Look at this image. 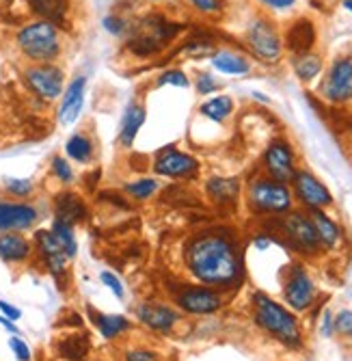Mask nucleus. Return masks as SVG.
<instances>
[{
    "label": "nucleus",
    "instance_id": "obj_1",
    "mask_svg": "<svg viewBox=\"0 0 352 361\" xmlns=\"http://www.w3.org/2000/svg\"><path fill=\"white\" fill-rule=\"evenodd\" d=\"M184 264L201 286L232 288L242 273L234 236L225 229H206L184 245Z\"/></svg>",
    "mask_w": 352,
    "mask_h": 361
},
{
    "label": "nucleus",
    "instance_id": "obj_2",
    "mask_svg": "<svg viewBox=\"0 0 352 361\" xmlns=\"http://www.w3.org/2000/svg\"><path fill=\"white\" fill-rule=\"evenodd\" d=\"M15 48L28 63H56L65 52V32L48 20H30L15 32Z\"/></svg>",
    "mask_w": 352,
    "mask_h": 361
},
{
    "label": "nucleus",
    "instance_id": "obj_3",
    "mask_svg": "<svg viewBox=\"0 0 352 361\" xmlns=\"http://www.w3.org/2000/svg\"><path fill=\"white\" fill-rule=\"evenodd\" d=\"M251 301H253L255 322H258L266 334H270L275 340H279L281 344L290 348L301 346L303 342L301 326H298L296 316L290 310H285L281 303H277L264 292H255Z\"/></svg>",
    "mask_w": 352,
    "mask_h": 361
},
{
    "label": "nucleus",
    "instance_id": "obj_4",
    "mask_svg": "<svg viewBox=\"0 0 352 361\" xmlns=\"http://www.w3.org/2000/svg\"><path fill=\"white\" fill-rule=\"evenodd\" d=\"M244 200L253 214L281 216L294 206V195L290 184L277 182L268 176H255L244 188Z\"/></svg>",
    "mask_w": 352,
    "mask_h": 361
},
{
    "label": "nucleus",
    "instance_id": "obj_5",
    "mask_svg": "<svg viewBox=\"0 0 352 361\" xmlns=\"http://www.w3.org/2000/svg\"><path fill=\"white\" fill-rule=\"evenodd\" d=\"M182 26L169 22L163 16H145L132 24L130 35H127V48L137 56H153L163 52L177 35Z\"/></svg>",
    "mask_w": 352,
    "mask_h": 361
},
{
    "label": "nucleus",
    "instance_id": "obj_6",
    "mask_svg": "<svg viewBox=\"0 0 352 361\" xmlns=\"http://www.w3.org/2000/svg\"><path fill=\"white\" fill-rule=\"evenodd\" d=\"M246 50L264 65H275L283 56V37L275 22L266 16L253 18L244 30Z\"/></svg>",
    "mask_w": 352,
    "mask_h": 361
},
{
    "label": "nucleus",
    "instance_id": "obj_7",
    "mask_svg": "<svg viewBox=\"0 0 352 361\" xmlns=\"http://www.w3.org/2000/svg\"><path fill=\"white\" fill-rule=\"evenodd\" d=\"M28 91L44 102L61 100L65 91V70L58 63H28L22 72Z\"/></svg>",
    "mask_w": 352,
    "mask_h": 361
},
{
    "label": "nucleus",
    "instance_id": "obj_8",
    "mask_svg": "<svg viewBox=\"0 0 352 361\" xmlns=\"http://www.w3.org/2000/svg\"><path fill=\"white\" fill-rule=\"evenodd\" d=\"M318 93L325 102L335 106L352 102V54H339L331 61Z\"/></svg>",
    "mask_w": 352,
    "mask_h": 361
},
{
    "label": "nucleus",
    "instance_id": "obj_9",
    "mask_svg": "<svg viewBox=\"0 0 352 361\" xmlns=\"http://www.w3.org/2000/svg\"><path fill=\"white\" fill-rule=\"evenodd\" d=\"M290 188H292L294 200L305 210H327L335 202L333 192L327 188V184L305 167L296 169V173L290 182Z\"/></svg>",
    "mask_w": 352,
    "mask_h": 361
},
{
    "label": "nucleus",
    "instance_id": "obj_10",
    "mask_svg": "<svg viewBox=\"0 0 352 361\" xmlns=\"http://www.w3.org/2000/svg\"><path fill=\"white\" fill-rule=\"evenodd\" d=\"M279 227H281L283 236L292 243V247L296 251L307 253V255H315L320 249H322L320 238H318V232H315V227H313L307 212L290 210V212L281 214Z\"/></svg>",
    "mask_w": 352,
    "mask_h": 361
},
{
    "label": "nucleus",
    "instance_id": "obj_11",
    "mask_svg": "<svg viewBox=\"0 0 352 361\" xmlns=\"http://www.w3.org/2000/svg\"><path fill=\"white\" fill-rule=\"evenodd\" d=\"M153 173L160 178H171V180H190L199 171V160L190 156L188 152L177 149L175 145L163 147L153 156Z\"/></svg>",
    "mask_w": 352,
    "mask_h": 361
},
{
    "label": "nucleus",
    "instance_id": "obj_12",
    "mask_svg": "<svg viewBox=\"0 0 352 361\" xmlns=\"http://www.w3.org/2000/svg\"><path fill=\"white\" fill-rule=\"evenodd\" d=\"M262 169L264 176L277 180V182H285L290 184L298 165H296V154L292 149V145L287 143L285 139H275L262 158Z\"/></svg>",
    "mask_w": 352,
    "mask_h": 361
},
{
    "label": "nucleus",
    "instance_id": "obj_13",
    "mask_svg": "<svg viewBox=\"0 0 352 361\" xmlns=\"http://www.w3.org/2000/svg\"><path fill=\"white\" fill-rule=\"evenodd\" d=\"M39 221V210L28 202H13L11 197H0V234L26 232Z\"/></svg>",
    "mask_w": 352,
    "mask_h": 361
},
{
    "label": "nucleus",
    "instance_id": "obj_14",
    "mask_svg": "<svg viewBox=\"0 0 352 361\" xmlns=\"http://www.w3.org/2000/svg\"><path fill=\"white\" fill-rule=\"evenodd\" d=\"M175 303L195 316H206V314H214L222 307V297L208 286H186L177 292Z\"/></svg>",
    "mask_w": 352,
    "mask_h": 361
},
{
    "label": "nucleus",
    "instance_id": "obj_15",
    "mask_svg": "<svg viewBox=\"0 0 352 361\" xmlns=\"http://www.w3.org/2000/svg\"><path fill=\"white\" fill-rule=\"evenodd\" d=\"M283 299L294 312H305L315 301V286L303 267H292L283 286Z\"/></svg>",
    "mask_w": 352,
    "mask_h": 361
},
{
    "label": "nucleus",
    "instance_id": "obj_16",
    "mask_svg": "<svg viewBox=\"0 0 352 361\" xmlns=\"http://www.w3.org/2000/svg\"><path fill=\"white\" fill-rule=\"evenodd\" d=\"M84 91H87V76L78 74L68 85L61 95V104L56 111V119L61 126H72L78 121L82 106H84Z\"/></svg>",
    "mask_w": 352,
    "mask_h": 361
},
{
    "label": "nucleus",
    "instance_id": "obj_17",
    "mask_svg": "<svg viewBox=\"0 0 352 361\" xmlns=\"http://www.w3.org/2000/svg\"><path fill=\"white\" fill-rule=\"evenodd\" d=\"M281 37H283V48L294 56V54H305L313 50L318 42V30H315L313 20L301 16L290 22V26L285 28Z\"/></svg>",
    "mask_w": 352,
    "mask_h": 361
},
{
    "label": "nucleus",
    "instance_id": "obj_18",
    "mask_svg": "<svg viewBox=\"0 0 352 361\" xmlns=\"http://www.w3.org/2000/svg\"><path fill=\"white\" fill-rule=\"evenodd\" d=\"M147 121V109L143 104V100L139 97H132L127 102L123 117H121V126H119V135H117V143L121 145V149H132L134 141L141 133V128Z\"/></svg>",
    "mask_w": 352,
    "mask_h": 361
},
{
    "label": "nucleus",
    "instance_id": "obj_19",
    "mask_svg": "<svg viewBox=\"0 0 352 361\" xmlns=\"http://www.w3.org/2000/svg\"><path fill=\"white\" fill-rule=\"evenodd\" d=\"M137 318L151 331L158 334H169L173 326L180 322V314L165 303H141L137 307Z\"/></svg>",
    "mask_w": 352,
    "mask_h": 361
},
{
    "label": "nucleus",
    "instance_id": "obj_20",
    "mask_svg": "<svg viewBox=\"0 0 352 361\" xmlns=\"http://www.w3.org/2000/svg\"><path fill=\"white\" fill-rule=\"evenodd\" d=\"M35 247L42 255V259L46 262L48 271L54 275V277H61L65 273V267H68V255L65 251L61 249V245L56 243L54 234L50 229H39L35 234Z\"/></svg>",
    "mask_w": 352,
    "mask_h": 361
},
{
    "label": "nucleus",
    "instance_id": "obj_21",
    "mask_svg": "<svg viewBox=\"0 0 352 361\" xmlns=\"http://www.w3.org/2000/svg\"><path fill=\"white\" fill-rule=\"evenodd\" d=\"M37 20H48L61 28H68L72 16V0H24Z\"/></svg>",
    "mask_w": 352,
    "mask_h": 361
},
{
    "label": "nucleus",
    "instance_id": "obj_22",
    "mask_svg": "<svg viewBox=\"0 0 352 361\" xmlns=\"http://www.w3.org/2000/svg\"><path fill=\"white\" fill-rule=\"evenodd\" d=\"M210 63L218 74H225V76H246L253 70L249 56L230 48H216L210 56Z\"/></svg>",
    "mask_w": 352,
    "mask_h": 361
},
{
    "label": "nucleus",
    "instance_id": "obj_23",
    "mask_svg": "<svg viewBox=\"0 0 352 361\" xmlns=\"http://www.w3.org/2000/svg\"><path fill=\"white\" fill-rule=\"evenodd\" d=\"M84 216H87V206L78 192L63 190L54 197V219L70 225H78L84 221Z\"/></svg>",
    "mask_w": 352,
    "mask_h": 361
},
{
    "label": "nucleus",
    "instance_id": "obj_24",
    "mask_svg": "<svg viewBox=\"0 0 352 361\" xmlns=\"http://www.w3.org/2000/svg\"><path fill=\"white\" fill-rule=\"evenodd\" d=\"M33 255V243L20 232H5L0 234V259L7 264H20Z\"/></svg>",
    "mask_w": 352,
    "mask_h": 361
},
{
    "label": "nucleus",
    "instance_id": "obj_25",
    "mask_svg": "<svg viewBox=\"0 0 352 361\" xmlns=\"http://www.w3.org/2000/svg\"><path fill=\"white\" fill-rule=\"evenodd\" d=\"M315 232H318V238H320V245L327 247V249H335L339 243H341V229L339 225L325 212V210H307Z\"/></svg>",
    "mask_w": 352,
    "mask_h": 361
},
{
    "label": "nucleus",
    "instance_id": "obj_26",
    "mask_svg": "<svg viewBox=\"0 0 352 361\" xmlns=\"http://www.w3.org/2000/svg\"><path fill=\"white\" fill-rule=\"evenodd\" d=\"M65 156L74 162H78V165H89V162H93L95 158V141L89 133H84V130H78V133H74L68 143H65Z\"/></svg>",
    "mask_w": 352,
    "mask_h": 361
},
{
    "label": "nucleus",
    "instance_id": "obj_27",
    "mask_svg": "<svg viewBox=\"0 0 352 361\" xmlns=\"http://www.w3.org/2000/svg\"><path fill=\"white\" fill-rule=\"evenodd\" d=\"M206 192L214 204L225 206V204H234L238 200L240 184L236 178H210L206 182Z\"/></svg>",
    "mask_w": 352,
    "mask_h": 361
},
{
    "label": "nucleus",
    "instance_id": "obj_28",
    "mask_svg": "<svg viewBox=\"0 0 352 361\" xmlns=\"http://www.w3.org/2000/svg\"><path fill=\"white\" fill-rule=\"evenodd\" d=\"M292 70L301 82H313L325 70V59L318 52H305V54H294L292 56Z\"/></svg>",
    "mask_w": 352,
    "mask_h": 361
},
{
    "label": "nucleus",
    "instance_id": "obj_29",
    "mask_svg": "<svg viewBox=\"0 0 352 361\" xmlns=\"http://www.w3.org/2000/svg\"><path fill=\"white\" fill-rule=\"evenodd\" d=\"M234 109L236 104L232 100V95H214L199 106V115L214 123H225L234 115Z\"/></svg>",
    "mask_w": 352,
    "mask_h": 361
},
{
    "label": "nucleus",
    "instance_id": "obj_30",
    "mask_svg": "<svg viewBox=\"0 0 352 361\" xmlns=\"http://www.w3.org/2000/svg\"><path fill=\"white\" fill-rule=\"evenodd\" d=\"M91 318H93V324L98 326V331L102 334V338H106V340H115L123 331L130 329V320L119 314L115 316V314H102V312L91 310Z\"/></svg>",
    "mask_w": 352,
    "mask_h": 361
},
{
    "label": "nucleus",
    "instance_id": "obj_31",
    "mask_svg": "<svg viewBox=\"0 0 352 361\" xmlns=\"http://www.w3.org/2000/svg\"><path fill=\"white\" fill-rule=\"evenodd\" d=\"M50 232L54 234L56 243L61 245V249L65 251L68 259H74L76 257V251H78V243H76V234H74V225L70 223H63L58 219L52 221V227Z\"/></svg>",
    "mask_w": 352,
    "mask_h": 361
},
{
    "label": "nucleus",
    "instance_id": "obj_32",
    "mask_svg": "<svg viewBox=\"0 0 352 361\" xmlns=\"http://www.w3.org/2000/svg\"><path fill=\"white\" fill-rule=\"evenodd\" d=\"M58 353L61 357H65L70 361H84L87 353H89V338L87 336H68L58 342Z\"/></svg>",
    "mask_w": 352,
    "mask_h": 361
},
{
    "label": "nucleus",
    "instance_id": "obj_33",
    "mask_svg": "<svg viewBox=\"0 0 352 361\" xmlns=\"http://www.w3.org/2000/svg\"><path fill=\"white\" fill-rule=\"evenodd\" d=\"M123 190L134 202H147V200H151V197L160 190V182L156 178H139V180L127 182L123 186Z\"/></svg>",
    "mask_w": 352,
    "mask_h": 361
},
{
    "label": "nucleus",
    "instance_id": "obj_34",
    "mask_svg": "<svg viewBox=\"0 0 352 361\" xmlns=\"http://www.w3.org/2000/svg\"><path fill=\"white\" fill-rule=\"evenodd\" d=\"M132 24L134 22H130L127 18H123L121 13H117V11H113V13H108L104 20H102V26H104V30L108 32V35H113V37H127L130 35V30H132Z\"/></svg>",
    "mask_w": 352,
    "mask_h": 361
},
{
    "label": "nucleus",
    "instance_id": "obj_35",
    "mask_svg": "<svg viewBox=\"0 0 352 361\" xmlns=\"http://www.w3.org/2000/svg\"><path fill=\"white\" fill-rule=\"evenodd\" d=\"M50 173L56 178V182H61L63 186H72L76 182V173H74V167L70 165L68 158L63 156H52L50 160Z\"/></svg>",
    "mask_w": 352,
    "mask_h": 361
},
{
    "label": "nucleus",
    "instance_id": "obj_36",
    "mask_svg": "<svg viewBox=\"0 0 352 361\" xmlns=\"http://www.w3.org/2000/svg\"><path fill=\"white\" fill-rule=\"evenodd\" d=\"M3 190L7 192V197H13V200H28L35 192V184L30 180H20V178H7L3 182Z\"/></svg>",
    "mask_w": 352,
    "mask_h": 361
},
{
    "label": "nucleus",
    "instance_id": "obj_37",
    "mask_svg": "<svg viewBox=\"0 0 352 361\" xmlns=\"http://www.w3.org/2000/svg\"><path fill=\"white\" fill-rule=\"evenodd\" d=\"M156 87H180V89H188L190 87V78L184 70L180 68H169L165 72H160L156 78Z\"/></svg>",
    "mask_w": 352,
    "mask_h": 361
},
{
    "label": "nucleus",
    "instance_id": "obj_38",
    "mask_svg": "<svg viewBox=\"0 0 352 361\" xmlns=\"http://www.w3.org/2000/svg\"><path fill=\"white\" fill-rule=\"evenodd\" d=\"M186 5L197 11L199 16H206V18H212V16H218L220 9H222V0H186Z\"/></svg>",
    "mask_w": 352,
    "mask_h": 361
},
{
    "label": "nucleus",
    "instance_id": "obj_39",
    "mask_svg": "<svg viewBox=\"0 0 352 361\" xmlns=\"http://www.w3.org/2000/svg\"><path fill=\"white\" fill-rule=\"evenodd\" d=\"M195 89H197L199 95H212V93H216V91L220 89V82H218L212 74L199 72L197 78H195Z\"/></svg>",
    "mask_w": 352,
    "mask_h": 361
},
{
    "label": "nucleus",
    "instance_id": "obj_40",
    "mask_svg": "<svg viewBox=\"0 0 352 361\" xmlns=\"http://www.w3.org/2000/svg\"><path fill=\"white\" fill-rule=\"evenodd\" d=\"M333 326L339 336H346V338H352V312L350 310H344L339 312L335 318H333Z\"/></svg>",
    "mask_w": 352,
    "mask_h": 361
},
{
    "label": "nucleus",
    "instance_id": "obj_41",
    "mask_svg": "<svg viewBox=\"0 0 352 361\" xmlns=\"http://www.w3.org/2000/svg\"><path fill=\"white\" fill-rule=\"evenodd\" d=\"M125 361H160L158 353L147 350V348H132L125 353Z\"/></svg>",
    "mask_w": 352,
    "mask_h": 361
},
{
    "label": "nucleus",
    "instance_id": "obj_42",
    "mask_svg": "<svg viewBox=\"0 0 352 361\" xmlns=\"http://www.w3.org/2000/svg\"><path fill=\"white\" fill-rule=\"evenodd\" d=\"M9 346L13 350V355L18 357V361H30V348L26 342H22L20 338H9Z\"/></svg>",
    "mask_w": 352,
    "mask_h": 361
},
{
    "label": "nucleus",
    "instance_id": "obj_43",
    "mask_svg": "<svg viewBox=\"0 0 352 361\" xmlns=\"http://www.w3.org/2000/svg\"><path fill=\"white\" fill-rule=\"evenodd\" d=\"M100 279H102V283H104V286H108V288H111V292L115 294L117 299H123V286H121V281H119L113 273L104 271V273L100 275Z\"/></svg>",
    "mask_w": 352,
    "mask_h": 361
},
{
    "label": "nucleus",
    "instance_id": "obj_44",
    "mask_svg": "<svg viewBox=\"0 0 352 361\" xmlns=\"http://www.w3.org/2000/svg\"><path fill=\"white\" fill-rule=\"evenodd\" d=\"M260 3L270 11H287V9H292L298 0H260Z\"/></svg>",
    "mask_w": 352,
    "mask_h": 361
},
{
    "label": "nucleus",
    "instance_id": "obj_45",
    "mask_svg": "<svg viewBox=\"0 0 352 361\" xmlns=\"http://www.w3.org/2000/svg\"><path fill=\"white\" fill-rule=\"evenodd\" d=\"M320 331H322L325 338H331L333 331H335V326H333V314L329 310L322 314V326H320Z\"/></svg>",
    "mask_w": 352,
    "mask_h": 361
},
{
    "label": "nucleus",
    "instance_id": "obj_46",
    "mask_svg": "<svg viewBox=\"0 0 352 361\" xmlns=\"http://www.w3.org/2000/svg\"><path fill=\"white\" fill-rule=\"evenodd\" d=\"M0 312H3V316H7L9 320H18V318L22 316V312H20L18 307L9 305V303H5V301H0Z\"/></svg>",
    "mask_w": 352,
    "mask_h": 361
},
{
    "label": "nucleus",
    "instance_id": "obj_47",
    "mask_svg": "<svg viewBox=\"0 0 352 361\" xmlns=\"http://www.w3.org/2000/svg\"><path fill=\"white\" fill-rule=\"evenodd\" d=\"M0 324H3L7 331H11V334H18V326H15V324H13V320H9L7 316H0Z\"/></svg>",
    "mask_w": 352,
    "mask_h": 361
},
{
    "label": "nucleus",
    "instance_id": "obj_48",
    "mask_svg": "<svg viewBox=\"0 0 352 361\" xmlns=\"http://www.w3.org/2000/svg\"><path fill=\"white\" fill-rule=\"evenodd\" d=\"M255 247H258V249H268L270 247V238L268 236H260V238H255Z\"/></svg>",
    "mask_w": 352,
    "mask_h": 361
},
{
    "label": "nucleus",
    "instance_id": "obj_49",
    "mask_svg": "<svg viewBox=\"0 0 352 361\" xmlns=\"http://www.w3.org/2000/svg\"><path fill=\"white\" fill-rule=\"evenodd\" d=\"M341 7L352 13V0H341Z\"/></svg>",
    "mask_w": 352,
    "mask_h": 361
},
{
    "label": "nucleus",
    "instance_id": "obj_50",
    "mask_svg": "<svg viewBox=\"0 0 352 361\" xmlns=\"http://www.w3.org/2000/svg\"><path fill=\"white\" fill-rule=\"evenodd\" d=\"M253 97H255V100H262V102H270L268 97H264V93H258V91L253 93Z\"/></svg>",
    "mask_w": 352,
    "mask_h": 361
},
{
    "label": "nucleus",
    "instance_id": "obj_51",
    "mask_svg": "<svg viewBox=\"0 0 352 361\" xmlns=\"http://www.w3.org/2000/svg\"><path fill=\"white\" fill-rule=\"evenodd\" d=\"M147 3H163V0H147Z\"/></svg>",
    "mask_w": 352,
    "mask_h": 361
}]
</instances>
